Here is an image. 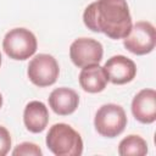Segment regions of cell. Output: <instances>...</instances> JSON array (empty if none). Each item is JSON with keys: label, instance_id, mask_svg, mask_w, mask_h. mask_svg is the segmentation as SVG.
Returning a JSON list of instances; mask_svg holds the SVG:
<instances>
[{"label": "cell", "instance_id": "obj_2", "mask_svg": "<svg viewBox=\"0 0 156 156\" xmlns=\"http://www.w3.org/2000/svg\"><path fill=\"white\" fill-rule=\"evenodd\" d=\"M46 146L56 156H79L83 152L80 134L66 123H56L46 134Z\"/></svg>", "mask_w": 156, "mask_h": 156}, {"label": "cell", "instance_id": "obj_15", "mask_svg": "<svg viewBox=\"0 0 156 156\" xmlns=\"http://www.w3.org/2000/svg\"><path fill=\"white\" fill-rule=\"evenodd\" d=\"M11 147V135L9 130L0 126V156H5Z\"/></svg>", "mask_w": 156, "mask_h": 156}, {"label": "cell", "instance_id": "obj_10", "mask_svg": "<svg viewBox=\"0 0 156 156\" xmlns=\"http://www.w3.org/2000/svg\"><path fill=\"white\" fill-rule=\"evenodd\" d=\"M78 105L79 96L71 88H56L49 95V106L56 115L68 116L77 110Z\"/></svg>", "mask_w": 156, "mask_h": 156}, {"label": "cell", "instance_id": "obj_13", "mask_svg": "<svg viewBox=\"0 0 156 156\" xmlns=\"http://www.w3.org/2000/svg\"><path fill=\"white\" fill-rule=\"evenodd\" d=\"M118 154L122 156H144L147 154V143L141 136L130 134L121 140Z\"/></svg>", "mask_w": 156, "mask_h": 156}, {"label": "cell", "instance_id": "obj_14", "mask_svg": "<svg viewBox=\"0 0 156 156\" xmlns=\"http://www.w3.org/2000/svg\"><path fill=\"white\" fill-rule=\"evenodd\" d=\"M12 155L13 156H21V155H24V156H41L43 151L37 144L24 141V143L18 144L15 147V150L12 151Z\"/></svg>", "mask_w": 156, "mask_h": 156}, {"label": "cell", "instance_id": "obj_1", "mask_svg": "<svg viewBox=\"0 0 156 156\" xmlns=\"http://www.w3.org/2000/svg\"><path fill=\"white\" fill-rule=\"evenodd\" d=\"M83 22L88 29L104 33L118 40L127 37L132 28V16L126 0H96L87 6Z\"/></svg>", "mask_w": 156, "mask_h": 156}, {"label": "cell", "instance_id": "obj_7", "mask_svg": "<svg viewBox=\"0 0 156 156\" xmlns=\"http://www.w3.org/2000/svg\"><path fill=\"white\" fill-rule=\"evenodd\" d=\"M102 55L101 43L91 38H78L69 46V57L79 68L99 63L102 60Z\"/></svg>", "mask_w": 156, "mask_h": 156}, {"label": "cell", "instance_id": "obj_9", "mask_svg": "<svg viewBox=\"0 0 156 156\" xmlns=\"http://www.w3.org/2000/svg\"><path fill=\"white\" fill-rule=\"evenodd\" d=\"M132 113L140 123H154L156 121V91L154 89L140 90L133 98Z\"/></svg>", "mask_w": 156, "mask_h": 156}, {"label": "cell", "instance_id": "obj_17", "mask_svg": "<svg viewBox=\"0 0 156 156\" xmlns=\"http://www.w3.org/2000/svg\"><path fill=\"white\" fill-rule=\"evenodd\" d=\"M0 66H1V52H0Z\"/></svg>", "mask_w": 156, "mask_h": 156}, {"label": "cell", "instance_id": "obj_3", "mask_svg": "<svg viewBox=\"0 0 156 156\" xmlns=\"http://www.w3.org/2000/svg\"><path fill=\"white\" fill-rule=\"evenodd\" d=\"M37 38L27 28H13L9 30L2 40L5 54L17 61H23L33 56L37 51Z\"/></svg>", "mask_w": 156, "mask_h": 156}, {"label": "cell", "instance_id": "obj_8", "mask_svg": "<svg viewBox=\"0 0 156 156\" xmlns=\"http://www.w3.org/2000/svg\"><path fill=\"white\" fill-rule=\"evenodd\" d=\"M104 71L108 82L121 85L134 79L136 74V66L133 60L123 55H115L105 62Z\"/></svg>", "mask_w": 156, "mask_h": 156}, {"label": "cell", "instance_id": "obj_16", "mask_svg": "<svg viewBox=\"0 0 156 156\" xmlns=\"http://www.w3.org/2000/svg\"><path fill=\"white\" fill-rule=\"evenodd\" d=\"M1 106H2V95L0 94V108H1Z\"/></svg>", "mask_w": 156, "mask_h": 156}, {"label": "cell", "instance_id": "obj_4", "mask_svg": "<svg viewBox=\"0 0 156 156\" xmlns=\"http://www.w3.org/2000/svg\"><path fill=\"white\" fill-rule=\"evenodd\" d=\"M94 127L105 138H115L123 133L127 127V115L122 106L105 104L95 113Z\"/></svg>", "mask_w": 156, "mask_h": 156}, {"label": "cell", "instance_id": "obj_6", "mask_svg": "<svg viewBox=\"0 0 156 156\" xmlns=\"http://www.w3.org/2000/svg\"><path fill=\"white\" fill-rule=\"evenodd\" d=\"M60 73V67L56 58L49 54H39L35 55L28 63L27 76L29 80L39 87H49L52 85Z\"/></svg>", "mask_w": 156, "mask_h": 156}, {"label": "cell", "instance_id": "obj_11", "mask_svg": "<svg viewBox=\"0 0 156 156\" xmlns=\"http://www.w3.org/2000/svg\"><path fill=\"white\" fill-rule=\"evenodd\" d=\"M23 122L30 133H41L49 123V111L41 101H29L23 111Z\"/></svg>", "mask_w": 156, "mask_h": 156}, {"label": "cell", "instance_id": "obj_5", "mask_svg": "<svg viewBox=\"0 0 156 156\" xmlns=\"http://www.w3.org/2000/svg\"><path fill=\"white\" fill-rule=\"evenodd\" d=\"M124 48L134 55L150 54L156 45V29L147 21H139L132 26L129 33L123 38Z\"/></svg>", "mask_w": 156, "mask_h": 156}, {"label": "cell", "instance_id": "obj_12", "mask_svg": "<svg viewBox=\"0 0 156 156\" xmlns=\"http://www.w3.org/2000/svg\"><path fill=\"white\" fill-rule=\"evenodd\" d=\"M79 85L87 93H100L107 85V76L99 63L89 65L82 68L79 73Z\"/></svg>", "mask_w": 156, "mask_h": 156}]
</instances>
